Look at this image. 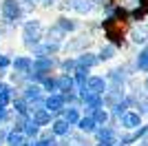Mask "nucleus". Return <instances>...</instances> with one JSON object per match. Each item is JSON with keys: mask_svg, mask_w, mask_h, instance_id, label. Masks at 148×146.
<instances>
[{"mask_svg": "<svg viewBox=\"0 0 148 146\" xmlns=\"http://www.w3.org/2000/svg\"><path fill=\"white\" fill-rule=\"evenodd\" d=\"M53 22L60 27L66 36H73V33H77V31L84 29V24H82V20L77 18V16H73V13H60Z\"/></svg>", "mask_w": 148, "mask_h": 146, "instance_id": "obj_6", "label": "nucleus"}, {"mask_svg": "<svg viewBox=\"0 0 148 146\" xmlns=\"http://www.w3.org/2000/svg\"><path fill=\"white\" fill-rule=\"evenodd\" d=\"M31 67H33V58L31 55H13V62H11V71L13 73H29Z\"/></svg>", "mask_w": 148, "mask_h": 146, "instance_id": "obj_15", "label": "nucleus"}, {"mask_svg": "<svg viewBox=\"0 0 148 146\" xmlns=\"http://www.w3.org/2000/svg\"><path fill=\"white\" fill-rule=\"evenodd\" d=\"M142 117L144 115H139V111H135V109L126 111V113L117 120L119 128H122V131H137V128L142 126Z\"/></svg>", "mask_w": 148, "mask_h": 146, "instance_id": "obj_7", "label": "nucleus"}, {"mask_svg": "<svg viewBox=\"0 0 148 146\" xmlns=\"http://www.w3.org/2000/svg\"><path fill=\"white\" fill-rule=\"evenodd\" d=\"M49 128L53 131V133H56L58 140H62V137H66V135L71 133L75 126H71V124H69V122L64 120L62 115H58V117H53V122H51V126H49Z\"/></svg>", "mask_w": 148, "mask_h": 146, "instance_id": "obj_14", "label": "nucleus"}, {"mask_svg": "<svg viewBox=\"0 0 148 146\" xmlns=\"http://www.w3.org/2000/svg\"><path fill=\"white\" fill-rule=\"evenodd\" d=\"M75 69H77V60H75V55H62V58H60L58 73H71V75H73Z\"/></svg>", "mask_w": 148, "mask_h": 146, "instance_id": "obj_26", "label": "nucleus"}, {"mask_svg": "<svg viewBox=\"0 0 148 146\" xmlns=\"http://www.w3.org/2000/svg\"><path fill=\"white\" fill-rule=\"evenodd\" d=\"M27 18H29V13H27V7L22 5V0H2L0 2V22L7 24L11 31L20 29Z\"/></svg>", "mask_w": 148, "mask_h": 146, "instance_id": "obj_2", "label": "nucleus"}, {"mask_svg": "<svg viewBox=\"0 0 148 146\" xmlns=\"http://www.w3.org/2000/svg\"><path fill=\"white\" fill-rule=\"evenodd\" d=\"M58 67H60V55H42V58H33L31 71L49 75V73H58Z\"/></svg>", "mask_w": 148, "mask_h": 146, "instance_id": "obj_5", "label": "nucleus"}, {"mask_svg": "<svg viewBox=\"0 0 148 146\" xmlns=\"http://www.w3.org/2000/svg\"><path fill=\"white\" fill-rule=\"evenodd\" d=\"M42 89H44L47 95H51V93H60V89H58V73H49V75L42 80Z\"/></svg>", "mask_w": 148, "mask_h": 146, "instance_id": "obj_28", "label": "nucleus"}, {"mask_svg": "<svg viewBox=\"0 0 148 146\" xmlns=\"http://www.w3.org/2000/svg\"><path fill=\"white\" fill-rule=\"evenodd\" d=\"M29 146H60V140H58V142H44V140H33V142H29Z\"/></svg>", "mask_w": 148, "mask_h": 146, "instance_id": "obj_38", "label": "nucleus"}, {"mask_svg": "<svg viewBox=\"0 0 148 146\" xmlns=\"http://www.w3.org/2000/svg\"><path fill=\"white\" fill-rule=\"evenodd\" d=\"M106 89H108V80L104 75H97V73H91V78L86 82V91L97 93V95H104Z\"/></svg>", "mask_w": 148, "mask_h": 146, "instance_id": "obj_12", "label": "nucleus"}, {"mask_svg": "<svg viewBox=\"0 0 148 146\" xmlns=\"http://www.w3.org/2000/svg\"><path fill=\"white\" fill-rule=\"evenodd\" d=\"M95 146H106V144H95Z\"/></svg>", "mask_w": 148, "mask_h": 146, "instance_id": "obj_43", "label": "nucleus"}, {"mask_svg": "<svg viewBox=\"0 0 148 146\" xmlns=\"http://www.w3.org/2000/svg\"><path fill=\"white\" fill-rule=\"evenodd\" d=\"M38 140H44V142H58V137H56V133H53V131L47 126V128H42V133H40V137H38Z\"/></svg>", "mask_w": 148, "mask_h": 146, "instance_id": "obj_36", "label": "nucleus"}, {"mask_svg": "<svg viewBox=\"0 0 148 146\" xmlns=\"http://www.w3.org/2000/svg\"><path fill=\"white\" fill-rule=\"evenodd\" d=\"M31 58H42V55H62V44L60 42H49V40H42L33 51H31Z\"/></svg>", "mask_w": 148, "mask_h": 146, "instance_id": "obj_8", "label": "nucleus"}, {"mask_svg": "<svg viewBox=\"0 0 148 146\" xmlns=\"http://www.w3.org/2000/svg\"><path fill=\"white\" fill-rule=\"evenodd\" d=\"M18 93H20V89H16L9 80H5L2 86H0V106H11L13 97L18 95Z\"/></svg>", "mask_w": 148, "mask_h": 146, "instance_id": "obj_13", "label": "nucleus"}, {"mask_svg": "<svg viewBox=\"0 0 148 146\" xmlns=\"http://www.w3.org/2000/svg\"><path fill=\"white\" fill-rule=\"evenodd\" d=\"M75 128H77L80 133H84V135H88V137H93V133L97 131V122L93 120V115H82Z\"/></svg>", "mask_w": 148, "mask_h": 146, "instance_id": "obj_21", "label": "nucleus"}, {"mask_svg": "<svg viewBox=\"0 0 148 146\" xmlns=\"http://www.w3.org/2000/svg\"><path fill=\"white\" fill-rule=\"evenodd\" d=\"M11 111H13V115H18V117H29V115H31V106H29V102H27V100L20 95V93L13 97Z\"/></svg>", "mask_w": 148, "mask_h": 146, "instance_id": "obj_19", "label": "nucleus"}, {"mask_svg": "<svg viewBox=\"0 0 148 146\" xmlns=\"http://www.w3.org/2000/svg\"><path fill=\"white\" fill-rule=\"evenodd\" d=\"M62 97H64V104H66V106H80V109H82V100H80V93H77V91L62 93Z\"/></svg>", "mask_w": 148, "mask_h": 146, "instance_id": "obj_31", "label": "nucleus"}, {"mask_svg": "<svg viewBox=\"0 0 148 146\" xmlns=\"http://www.w3.org/2000/svg\"><path fill=\"white\" fill-rule=\"evenodd\" d=\"M75 146H95V142H91V137H88L86 142H82V144H75Z\"/></svg>", "mask_w": 148, "mask_h": 146, "instance_id": "obj_41", "label": "nucleus"}, {"mask_svg": "<svg viewBox=\"0 0 148 146\" xmlns=\"http://www.w3.org/2000/svg\"><path fill=\"white\" fill-rule=\"evenodd\" d=\"M66 33L58 27L56 22H51V24H47V29H44V40H49V42H60V44H64V40H66Z\"/></svg>", "mask_w": 148, "mask_h": 146, "instance_id": "obj_18", "label": "nucleus"}, {"mask_svg": "<svg viewBox=\"0 0 148 146\" xmlns=\"http://www.w3.org/2000/svg\"><path fill=\"white\" fill-rule=\"evenodd\" d=\"M0 146H5V144H2V142H0Z\"/></svg>", "mask_w": 148, "mask_h": 146, "instance_id": "obj_45", "label": "nucleus"}, {"mask_svg": "<svg viewBox=\"0 0 148 146\" xmlns=\"http://www.w3.org/2000/svg\"><path fill=\"white\" fill-rule=\"evenodd\" d=\"M82 115H84V113H82L80 106H66V109L62 111V117H64L71 126H77V122H80Z\"/></svg>", "mask_w": 148, "mask_h": 146, "instance_id": "obj_27", "label": "nucleus"}, {"mask_svg": "<svg viewBox=\"0 0 148 146\" xmlns=\"http://www.w3.org/2000/svg\"><path fill=\"white\" fill-rule=\"evenodd\" d=\"M22 5L27 7V13H29V16H33V11L40 7V0H22Z\"/></svg>", "mask_w": 148, "mask_h": 146, "instance_id": "obj_37", "label": "nucleus"}, {"mask_svg": "<svg viewBox=\"0 0 148 146\" xmlns=\"http://www.w3.org/2000/svg\"><path fill=\"white\" fill-rule=\"evenodd\" d=\"M135 71L137 73H148V44H144L139 49V53L135 55Z\"/></svg>", "mask_w": 148, "mask_h": 146, "instance_id": "obj_24", "label": "nucleus"}, {"mask_svg": "<svg viewBox=\"0 0 148 146\" xmlns=\"http://www.w3.org/2000/svg\"><path fill=\"white\" fill-rule=\"evenodd\" d=\"M144 89H146V93H148V78H146V82H144Z\"/></svg>", "mask_w": 148, "mask_h": 146, "instance_id": "obj_42", "label": "nucleus"}, {"mask_svg": "<svg viewBox=\"0 0 148 146\" xmlns=\"http://www.w3.org/2000/svg\"><path fill=\"white\" fill-rule=\"evenodd\" d=\"M124 97H126V86H108L106 93H104V106L111 109L117 102H122Z\"/></svg>", "mask_w": 148, "mask_h": 146, "instance_id": "obj_11", "label": "nucleus"}, {"mask_svg": "<svg viewBox=\"0 0 148 146\" xmlns=\"http://www.w3.org/2000/svg\"><path fill=\"white\" fill-rule=\"evenodd\" d=\"M2 82H5V80H0V86H2Z\"/></svg>", "mask_w": 148, "mask_h": 146, "instance_id": "obj_44", "label": "nucleus"}, {"mask_svg": "<svg viewBox=\"0 0 148 146\" xmlns=\"http://www.w3.org/2000/svg\"><path fill=\"white\" fill-rule=\"evenodd\" d=\"M11 62H13L11 53H2L0 51V71H11Z\"/></svg>", "mask_w": 148, "mask_h": 146, "instance_id": "obj_34", "label": "nucleus"}, {"mask_svg": "<svg viewBox=\"0 0 148 146\" xmlns=\"http://www.w3.org/2000/svg\"><path fill=\"white\" fill-rule=\"evenodd\" d=\"M20 95H22L27 102H29L31 111H33V109L44 106V97H47V93H44L42 84H31V82H27V84L20 89Z\"/></svg>", "mask_w": 148, "mask_h": 146, "instance_id": "obj_4", "label": "nucleus"}, {"mask_svg": "<svg viewBox=\"0 0 148 146\" xmlns=\"http://www.w3.org/2000/svg\"><path fill=\"white\" fill-rule=\"evenodd\" d=\"M7 80H9V82H11L16 89H22V86L27 84V75H25V73H13V71H9Z\"/></svg>", "mask_w": 148, "mask_h": 146, "instance_id": "obj_32", "label": "nucleus"}, {"mask_svg": "<svg viewBox=\"0 0 148 146\" xmlns=\"http://www.w3.org/2000/svg\"><path fill=\"white\" fill-rule=\"evenodd\" d=\"M128 40L133 44H139V47H144V44L148 42V27L146 24H139V27H133V29L128 31Z\"/></svg>", "mask_w": 148, "mask_h": 146, "instance_id": "obj_17", "label": "nucleus"}, {"mask_svg": "<svg viewBox=\"0 0 148 146\" xmlns=\"http://www.w3.org/2000/svg\"><path fill=\"white\" fill-rule=\"evenodd\" d=\"M44 78H47V75H42V73H38V71H29L27 73V82H31V84H42Z\"/></svg>", "mask_w": 148, "mask_h": 146, "instance_id": "obj_35", "label": "nucleus"}, {"mask_svg": "<svg viewBox=\"0 0 148 146\" xmlns=\"http://www.w3.org/2000/svg\"><path fill=\"white\" fill-rule=\"evenodd\" d=\"M93 42H95V36L88 33V31H77L73 36H69L62 44V55H80L84 51H91Z\"/></svg>", "mask_w": 148, "mask_h": 146, "instance_id": "obj_3", "label": "nucleus"}, {"mask_svg": "<svg viewBox=\"0 0 148 146\" xmlns=\"http://www.w3.org/2000/svg\"><path fill=\"white\" fill-rule=\"evenodd\" d=\"M73 78H75V86H77V89H84L86 82H88V78H91V71H88V69L77 67V69H75V73H73Z\"/></svg>", "mask_w": 148, "mask_h": 146, "instance_id": "obj_29", "label": "nucleus"}, {"mask_svg": "<svg viewBox=\"0 0 148 146\" xmlns=\"http://www.w3.org/2000/svg\"><path fill=\"white\" fill-rule=\"evenodd\" d=\"M117 53H119V49L115 47V44H111V42H104L102 47L97 49V55H99V62H102V64H104V62L115 60V58H117Z\"/></svg>", "mask_w": 148, "mask_h": 146, "instance_id": "obj_22", "label": "nucleus"}, {"mask_svg": "<svg viewBox=\"0 0 148 146\" xmlns=\"http://www.w3.org/2000/svg\"><path fill=\"white\" fill-rule=\"evenodd\" d=\"M40 7H42V9H56L58 0H40Z\"/></svg>", "mask_w": 148, "mask_h": 146, "instance_id": "obj_39", "label": "nucleus"}, {"mask_svg": "<svg viewBox=\"0 0 148 146\" xmlns=\"http://www.w3.org/2000/svg\"><path fill=\"white\" fill-rule=\"evenodd\" d=\"M91 115H93V120L97 122V126H104V124H108V122H111V111L106 109V106H102V109H97V111H93Z\"/></svg>", "mask_w": 148, "mask_h": 146, "instance_id": "obj_30", "label": "nucleus"}, {"mask_svg": "<svg viewBox=\"0 0 148 146\" xmlns=\"http://www.w3.org/2000/svg\"><path fill=\"white\" fill-rule=\"evenodd\" d=\"M44 109H49L53 115H62V111L66 109V104H64V97L62 93H51V95L44 97Z\"/></svg>", "mask_w": 148, "mask_h": 146, "instance_id": "obj_9", "label": "nucleus"}, {"mask_svg": "<svg viewBox=\"0 0 148 146\" xmlns=\"http://www.w3.org/2000/svg\"><path fill=\"white\" fill-rule=\"evenodd\" d=\"M75 60H77V67L88 69V71H93V69H97L99 64H102V62H99L97 51H84V53L75 55Z\"/></svg>", "mask_w": 148, "mask_h": 146, "instance_id": "obj_10", "label": "nucleus"}, {"mask_svg": "<svg viewBox=\"0 0 148 146\" xmlns=\"http://www.w3.org/2000/svg\"><path fill=\"white\" fill-rule=\"evenodd\" d=\"M11 122H13L11 106H0V126H2V124H9V126H11Z\"/></svg>", "mask_w": 148, "mask_h": 146, "instance_id": "obj_33", "label": "nucleus"}, {"mask_svg": "<svg viewBox=\"0 0 148 146\" xmlns=\"http://www.w3.org/2000/svg\"><path fill=\"white\" fill-rule=\"evenodd\" d=\"M44 29H47V24L42 22L40 16H29L20 27V44L31 53L44 40Z\"/></svg>", "mask_w": 148, "mask_h": 146, "instance_id": "obj_1", "label": "nucleus"}, {"mask_svg": "<svg viewBox=\"0 0 148 146\" xmlns=\"http://www.w3.org/2000/svg\"><path fill=\"white\" fill-rule=\"evenodd\" d=\"M22 133H25L27 137L33 142V140H38V137H40L42 126H40V124H36V122H33V117L29 115V117H25V122H22Z\"/></svg>", "mask_w": 148, "mask_h": 146, "instance_id": "obj_20", "label": "nucleus"}, {"mask_svg": "<svg viewBox=\"0 0 148 146\" xmlns=\"http://www.w3.org/2000/svg\"><path fill=\"white\" fill-rule=\"evenodd\" d=\"M31 117H33L36 124H40L42 128H47V126H51V122H53V117H56V115H53L49 109L40 106V109H33V111H31Z\"/></svg>", "mask_w": 148, "mask_h": 146, "instance_id": "obj_16", "label": "nucleus"}, {"mask_svg": "<svg viewBox=\"0 0 148 146\" xmlns=\"http://www.w3.org/2000/svg\"><path fill=\"white\" fill-rule=\"evenodd\" d=\"M9 33H11V29H9L7 24H2V22H0V40H5V38L9 36Z\"/></svg>", "mask_w": 148, "mask_h": 146, "instance_id": "obj_40", "label": "nucleus"}, {"mask_svg": "<svg viewBox=\"0 0 148 146\" xmlns=\"http://www.w3.org/2000/svg\"><path fill=\"white\" fill-rule=\"evenodd\" d=\"M29 137H27L25 133H20V131H13L11 128V133L7 135V142L5 146H29Z\"/></svg>", "mask_w": 148, "mask_h": 146, "instance_id": "obj_25", "label": "nucleus"}, {"mask_svg": "<svg viewBox=\"0 0 148 146\" xmlns=\"http://www.w3.org/2000/svg\"><path fill=\"white\" fill-rule=\"evenodd\" d=\"M58 89H60V93L77 91V86H75V78L71 75V73H58Z\"/></svg>", "mask_w": 148, "mask_h": 146, "instance_id": "obj_23", "label": "nucleus"}]
</instances>
